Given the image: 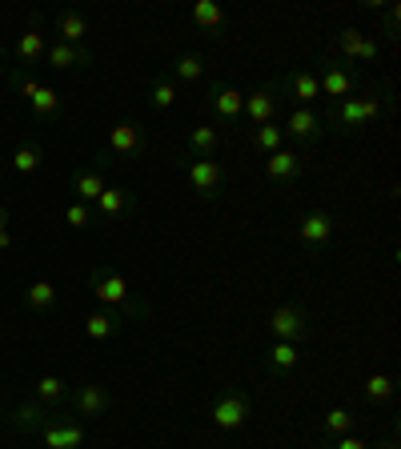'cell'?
I'll return each mask as SVG.
<instances>
[{"mask_svg": "<svg viewBox=\"0 0 401 449\" xmlns=\"http://www.w3.org/2000/svg\"><path fill=\"white\" fill-rule=\"evenodd\" d=\"M377 112H381L377 96H345V100H341V109H337V125H345V128L369 125Z\"/></svg>", "mask_w": 401, "mask_h": 449, "instance_id": "1", "label": "cell"}, {"mask_svg": "<svg viewBox=\"0 0 401 449\" xmlns=\"http://www.w3.org/2000/svg\"><path fill=\"white\" fill-rule=\"evenodd\" d=\"M245 417H249V397H241V393H225V397L213 405L217 429H237V425H245Z\"/></svg>", "mask_w": 401, "mask_h": 449, "instance_id": "2", "label": "cell"}, {"mask_svg": "<svg viewBox=\"0 0 401 449\" xmlns=\"http://www.w3.org/2000/svg\"><path fill=\"white\" fill-rule=\"evenodd\" d=\"M269 329H273L277 341H297V337H305V313L297 305H281V309L273 313Z\"/></svg>", "mask_w": 401, "mask_h": 449, "instance_id": "3", "label": "cell"}, {"mask_svg": "<svg viewBox=\"0 0 401 449\" xmlns=\"http://www.w3.org/2000/svg\"><path fill=\"white\" fill-rule=\"evenodd\" d=\"M337 48H341L345 56H353V61H377V45L369 40L365 32H357V29L341 32V36H337Z\"/></svg>", "mask_w": 401, "mask_h": 449, "instance_id": "4", "label": "cell"}, {"mask_svg": "<svg viewBox=\"0 0 401 449\" xmlns=\"http://www.w3.org/2000/svg\"><path fill=\"white\" fill-rule=\"evenodd\" d=\"M189 181H192V189H197V192H213L217 185H221V160H213V157L192 160V165H189Z\"/></svg>", "mask_w": 401, "mask_h": 449, "instance_id": "5", "label": "cell"}, {"mask_svg": "<svg viewBox=\"0 0 401 449\" xmlns=\"http://www.w3.org/2000/svg\"><path fill=\"white\" fill-rule=\"evenodd\" d=\"M241 112H249V121H257V125H269L273 112H277V96H273L269 89H261V93L245 96V109Z\"/></svg>", "mask_w": 401, "mask_h": 449, "instance_id": "6", "label": "cell"}, {"mask_svg": "<svg viewBox=\"0 0 401 449\" xmlns=\"http://www.w3.org/2000/svg\"><path fill=\"white\" fill-rule=\"evenodd\" d=\"M45 446L48 449H80L84 446V429L80 425H52V429H45Z\"/></svg>", "mask_w": 401, "mask_h": 449, "instance_id": "7", "label": "cell"}, {"mask_svg": "<svg viewBox=\"0 0 401 449\" xmlns=\"http://www.w3.org/2000/svg\"><path fill=\"white\" fill-rule=\"evenodd\" d=\"M297 169H301V160H297V153H289V149H277V153H269V160H265V173H269L273 181H289Z\"/></svg>", "mask_w": 401, "mask_h": 449, "instance_id": "8", "label": "cell"}, {"mask_svg": "<svg viewBox=\"0 0 401 449\" xmlns=\"http://www.w3.org/2000/svg\"><path fill=\"white\" fill-rule=\"evenodd\" d=\"M333 237V221L325 217V213H309L301 221V241H309V245H321V241Z\"/></svg>", "mask_w": 401, "mask_h": 449, "instance_id": "9", "label": "cell"}, {"mask_svg": "<svg viewBox=\"0 0 401 449\" xmlns=\"http://www.w3.org/2000/svg\"><path fill=\"white\" fill-rule=\"evenodd\" d=\"M317 84H321V93H325V96H337V100H345V96H349V89H353V77L345 73V68H329V73H325Z\"/></svg>", "mask_w": 401, "mask_h": 449, "instance_id": "10", "label": "cell"}, {"mask_svg": "<svg viewBox=\"0 0 401 449\" xmlns=\"http://www.w3.org/2000/svg\"><path fill=\"white\" fill-rule=\"evenodd\" d=\"M221 20H225V8L217 0H197V4H192V24H197V29H217Z\"/></svg>", "mask_w": 401, "mask_h": 449, "instance_id": "11", "label": "cell"}, {"mask_svg": "<svg viewBox=\"0 0 401 449\" xmlns=\"http://www.w3.org/2000/svg\"><path fill=\"white\" fill-rule=\"evenodd\" d=\"M93 293H96V297H100L105 305H121V301L128 297V285H125V277H100Z\"/></svg>", "mask_w": 401, "mask_h": 449, "instance_id": "12", "label": "cell"}, {"mask_svg": "<svg viewBox=\"0 0 401 449\" xmlns=\"http://www.w3.org/2000/svg\"><path fill=\"white\" fill-rule=\"evenodd\" d=\"M217 141H221V137H217V128L213 125H197L189 132L192 153H201V157H213V153H217Z\"/></svg>", "mask_w": 401, "mask_h": 449, "instance_id": "13", "label": "cell"}, {"mask_svg": "<svg viewBox=\"0 0 401 449\" xmlns=\"http://www.w3.org/2000/svg\"><path fill=\"white\" fill-rule=\"evenodd\" d=\"M109 144H112V153H133L141 144V132H137V125H116L109 132Z\"/></svg>", "mask_w": 401, "mask_h": 449, "instance_id": "14", "label": "cell"}, {"mask_svg": "<svg viewBox=\"0 0 401 449\" xmlns=\"http://www.w3.org/2000/svg\"><path fill=\"white\" fill-rule=\"evenodd\" d=\"M289 89H293V96H297L301 105H309L313 96H321V84H317V77H313V73H297V77L289 80Z\"/></svg>", "mask_w": 401, "mask_h": 449, "instance_id": "15", "label": "cell"}, {"mask_svg": "<svg viewBox=\"0 0 401 449\" xmlns=\"http://www.w3.org/2000/svg\"><path fill=\"white\" fill-rule=\"evenodd\" d=\"M213 105H217L221 116H237V112L245 109V93H237V89H221V93H213Z\"/></svg>", "mask_w": 401, "mask_h": 449, "instance_id": "16", "label": "cell"}, {"mask_svg": "<svg viewBox=\"0 0 401 449\" xmlns=\"http://www.w3.org/2000/svg\"><path fill=\"white\" fill-rule=\"evenodd\" d=\"M77 405L84 409L89 417H96V413H105V389L100 385H84L77 393Z\"/></svg>", "mask_w": 401, "mask_h": 449, "instance_id": "17", "label": "cell"}, {"mask_svg": "<svg viewBox=\"0 0 401 449\" xmlns=\"http://www.w3.org/2000/svg\"><path fill=\"white\" fill-rule=\"evenodd\" d=\"M285 132H293V137H313V132H317V116L309 109H297L285 121Z\"/></svg>", "mask_w": 401, "mask_h": 449, "instance_id": "18", "label": "cell"}, {"mask_svg": "<svg viewBox=\"0 0 401 449\" xmlns=\"http://www.w3.org/2000/svg\"><path fill=\"white\" fill-rule=\"evenodd\" d=\"M269 361H273V369H293L297 361H301V349H297L293 341H277L273 353H269Z\"/></svg>", "mask_w": 401, "mask_h": 449, "instance_id": "19", "label": "cell"}, {"mask_svg": "<svg viewBox=\"0 0 401 449\" xmlns=\"http://www.w3.org/2000/svg\"><path fill=\"white\" fill-rule=\"evenodd\" d=\"M365 397L369 401H389L393 397V377H389V373H373L365 381Z\"/></svg>", "mask_w": 401, "mask_h": 449, "instance_id": "20", "label": "cell"}, {"mask_svg": "<svg viewBox=\"0 0 401 449\" xmlns=\"http://www.w3.org/2000/svg\"><path fill=\"white\" fill-rule=\"evenodd\" d=\"M16 52H20V61H36V56H45V36H40V32H24V36L16 40Z\"/></svg>", "mask_w": 401, "mask_h": 449, "instance_id": "21", "label": "cell"}, {"mask_svg": "<svg viewBox=\"0 0 401 449\" xmlns=\"http://www.w3.org/2000/svg\"><path fill=\"white\" fill-rule=\"evenodd\" d=\"M281 132H285V128L273 125V121H269V125H261V128H257V137H253L257 149H265V153H277V149H281Z\"/></svg>", "mask_w": 401, "mask_h": 449, "instance_id": "22", "label": "cell"}, {"mask_svg": "<svg viewBox=\"0 0 401 449\" xmlns=\"http://www.w3.org/2000/svg\"><path fill=\"white\" fill-rule=\"evenodd\" d=\"M84 32H89V20L77 13H64L61 16V36L64 40H84Z\"/></svg>", "mask_w": 401, "mask_h": 449, "instance_id": "23", "label": "cell"}, {"mask_svg": "<svg viewBox=\"0 0 401 449\" xmlns=\"http://www.w3.org/2000/svg\"><path fill=\"white\" fill-rule=\"evenodd\" d=\"M353 421H357V417H353L349 409H341V405H337V409H329V413H325V429H329V433H341V437H345V433L353 429Z\"/></svg>", "mask_w": 401, "mask_h": 449, "instance_id": "24", "label": "cell"}, {"mask_svg": "<svg viewBox=\"0 0 401 449\" xmlns=\"http://www.w3.org/2000/svg\"><path fill=\"white\" fill-rule=\"evenodd\" d=\"M52 301H56V285H52V281H36V285L29 289V305H32V309H48Z\"/></svg>", "mask_w": 401, "mask_h": 449, "instance_id": "25", "label": "cell"}, {"mask_svg": "<svg viewBox=\"0 0 401 449\" xmlns=\"http://www.w3.org/2000/svg\"><path fill=\"white\" fill-rule=\"evenodd\" d=\"M48 52V61L56 64V68H73V64H80V52L73 45H52V48H45Z\"/></svg>", "mask_w": 401, "mask_h": 449, "instance_id": "26", "label": "cell"}, {"mask_svg": "<svg viewBox=\"0 0 401 449\" xmlns=\"http://www.w3.org/2000/svg\"><path fill=\"white\" fill-rule=\"evenodd\" d=\"M13 169L16 173H36V169H40V153H36V149H16Z\"/></svg>", "mask_w": 401, "mask_h": 449, "instance_id": "27", "label": "cell"}, {"mask_svg": "<svg viewBox=\"0 0 401 449\" xmlns=\"http://www.w3.org/2000/svg\"><path fill=\"white\" fill-rule=\"evenodd\" d=\"M84 329H89L93 341H105V337L112 333V317H109V313H93V317L84 321Z\"/></svg>", "mask_w": 401, "mask_h": 449, "instance_id": "28", "label": "cell"}, {"mask_svg": "<svg viewBox=\"0 0 401 449\" xmlns=\"http://www.w3.org/2000/svg\"><path fill=\"white\" fill-rule=\"evenodd\" d=\"M96 205H100V213H109V217H116V213L125 208V192H121V189H105L100 197H96Z\"/></svg>", "mask_w": 401, "mask_h": 449, "instance_id": "29", "label": "cell"}, {"mask_svg": "<svg viewBox=\"0 0 401 449\" xmlns=\"http://www.w3.org/2000/svg\"><path fill=\"white\" fill-rule=\"evenodd\" d=\"M77 192L80 197H84V201H96V197H100V192H105V181H100V176L96 173H84L77 181Z\"/></svg>", "mask_w": 401, "mask_h": 449, "instance_id": "30", "label": "cell"}, {"mask_svg": "<svg viewBox=\"0 0 401 449\" xmlns=\"http://www.w3.org/2000/svg\"><path fill=\"white\" fill-rule=\"evenodd\" d=\"M32 109L40 112V116H48V112H56V93H52V89H45V84H40V89H36V93H32Z\"/></svg>", "mask_w": 401, "mask_h": 449, "instance_id": "31", "label": "cell"}, {"mask_svg": "<svg viewBox=\"0 0 401 449\" xmlns=\"http://www.w3.org/2000/svg\"><path fill=\"white\" fill-rule=\"evenodd\" d=\"M36 393H40V401H56V397H64V381L61 377H40Z\"/></svg>", "mask_w": 401, "mask_h": 449, "instance_id": "32", "label": "cell"}, {"mask_svg": "<svg viewBox=\"0 0 401 449\" xmlns=\"http://www.w3.org/2000/svg\"><path fill=\"white\" fill-rule=\"evenodd\" d=\"M201 73H205L201 56H181V61H176V77H181V80H197Z\"/></svg>", "mask_w": 401, "mask_h": 449, "instance_id": "33", "label": "cell"}, {"mask_svg": "<svg viewBox=\"0 0 401 449\" xmlns=\"http://www.w3.org/2000/svg\"><path fill=\"white\" fill-rule=\"evenodd\" d=\"M153 105H157V109H173L176 105V89L169 80H160L157 89H153Z\"/></svg>", "mask_w": 401, "mask_h": 449, "instance_id": "34", "label": "cell"}, {"mask_svg": "<svg viewBox=\"0 0 401 449\" xmlns=\"http://www.w3.org/2000/svg\"><path fill=\"white\" fill-rule=\"evenodd\" d=\"M64 221L77 224V229H80V224H89V205H73L68 213H64Z\"/></svg>", "mask_w": 401, "mask_h": 449, "instance_id": "35", "label": "cell"}, {"mask_svg": "<svg viewBox=\"0 0 401 449\" xmlns=\"http://www.w3.org/2000/svg\"><path fill=\"white\" fill-rule=\"evenodd\" d=\"M36 405H24V409H16V421H20V425H32V421H36Z\"/></svg>", "mask_w": 401, "mask_h": 449, "instance_id": "36", "label": "cell"}, {"mask_svg": "<svg viewBox=\"0 0 401 449\" xmlns=\"http://www.w3.org/2000/svg\"><path fill=\"white\" fill-rule=\"evenodd\" d=\"M337 449H369V446L361 441V437H349V433H345V437L337 441Z\"/></svg>", "mask_w": 401, "mask_h": 449, "instance_id": "37", "label": "cell"}, {"mask_svg": "<svg viewBox=\"0 0 401 449\" xmlns=\"http://www.w3.org/2000/svg\"><path fill=\"white\" fill-rule=\"evenodd\" d=\"M4 224H8V208L0 205V233H4Z\"/></svg>", "mask_w": 401, "mask_h": 449, "instance_id": "38", "label": "cell"}, {"mask_svg": "<svg viewBox=\"0 0 401 449\" xmlns=\"http://www.w3.org/2000/svg\"><path fill=\"white\" fill-rule=\"evenodd\" d=\"M381 449H398V441H385V446Z\"/></svg>", "mask_w": 401, "mask_h": 449, "instance_id": "39", "label": "cell"}]
</instances>
